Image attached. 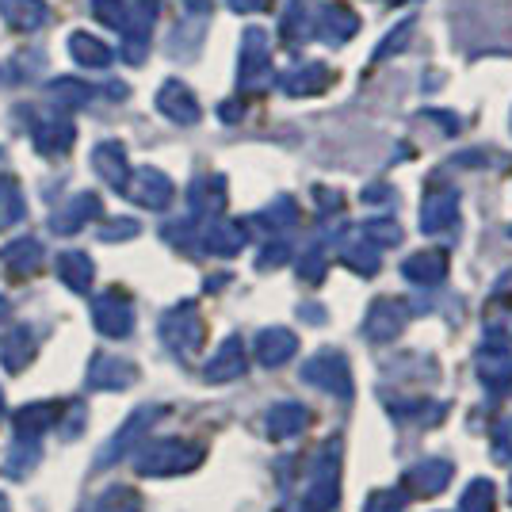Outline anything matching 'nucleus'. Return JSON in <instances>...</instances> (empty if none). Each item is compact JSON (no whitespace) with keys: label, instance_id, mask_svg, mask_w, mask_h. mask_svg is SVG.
<instances>
[{"label":"nucleus","instance_id":"f257e3e1","mask_svg":"<svg viewBox=\"0 0 512 512\" xmlns=\"http://www.w3.org/2000/svg\"><path fill=\"white\" fill-rule=\"evenodd\" d=\"M0 512H8V505H4V497H0Z\"/></svg>","mask_w":512,"mask_h":512}]
</instances>
